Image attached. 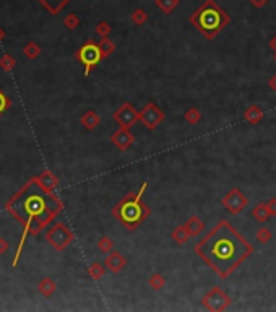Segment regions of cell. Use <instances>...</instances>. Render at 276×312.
<instances>
[{
    "mask_svg": "<svg viewBox=\"0 0 276 312\" xmlns=\"http://www.w3.org/2000/svg\"><path fill=\"white\" fill-rule=\"evenodd\" d=\"M193 249L221 280L229 278L254 252V246L227 219L218 221Z\"/></svg>",
    "mask_w": 276,
    "mask_h": 312,
    "instance_id": "6da1fadb",
    "label": "cell"
},
{
    "mask_svg": "<svg viewBox=\"0 0 276 312\" xmlns=\"http://www.w3.org/2000/svg\"><path fill=\"white\" fill-rule=\"evenodd\" d=\"M190 24L197 28L206 39H215L227 24L231 18L224 8H221L215 0H205L198 10L190 15Z\"/></svg>",
    "mask_w": 276,
    "mask_h": 312,
    "instance_id": "7a4b0ae2",
    "label": "cell"
},
{
    "mask_svg": "<svg viewBox=\"0 0 276 312\" xmlns=\"http://www.w3.org/2000/svg\"><path fill=\"white\" fill-rule=\"evenodd\" d=\"M147 189H148V182H143L137 194H129L127 197L120 200L112 210L114 216L120 219L124 226L130 229V231L137 229L140 224L149 216V213H151V210L145 203H142V197Z\"/></svg>",
    "mask_w": 276,
    "mask_h": 312,
    "instance_id": "3957f363",
    "label": "cell"
},
{
    "mask_svg": "<svg viewBox=\"0 0 276 312\" xmlns=\"http://www.w3.org/2000/svg\"><path fill=\"white\" fill-rule=\"evenodd\" d=\"M231 304H232V299L221 290L220 286L211 288L202 299V306L211 312H222Z\"/></svg>",
    "mask_w": 276,
    "mask_h": 312,
    "instance_id": "277c9868",
    "label": "cell"
},
{
    "mask_svg": "<svg viewBox=\"0 0 276 312\" xmlns=\"http://www.w3.org/2000/svg\"><path fill=\"white\" fill-rule=\"evenodd\" d=\"M164 119H166V116H164L163 109H159L151 101L140 111V122H142L148 130H156L158 125L163 124Z\"/></svg>",
    "mask_w": 276,
    "mask_h": 312,
    "instance_id": "5b68a950",
    "label": "cell"
},
{
    "mask_svg": "<svg viewBox=\"0 0 276 312\" xmlns=\"http://www.w3.org/2000/svg\"><path fill=\"white\" fill-rule=\"evenodd\" d=\"M222 207H224L227 212L232 214H239L242 210H244L247 205H249V198L242 194L240 189H231L224 197L221 200Z\"/></svg>",
    "mask_w": 276,
    "mask_h": 312,
    "instance_id": "8992f818",
    "label": "cell"
},
{
    "mask_svg": "<svg viewBox=\"0 0 276 312\" xmlns=\"http://www.w3.org/2000/svg\"><path fill=\"white\" fill-rule=\"evenodd\" d=\"M114 120L117 122L119 127L132 129L137 122H140V112L135 109L130 102H124V104L114 112Z\"/></svg>",
    "mask_w": 276,
    "mask_h": 312,
    "instance_id": "52a82bcc",
    "label": "cell"
},
{
    "mask_svg": "<svg viewBox=\"0 0 276 312\" xmlns=\"http://www.w3.org/2000/svg\"><path fill=\"white\" fill-rule=\"evenodd\" d=\"M76 57H78V60H81L86 65V75H88V73L91 72V68H93L101 58H103L101 51H99V46L98 44H94L93 41L86 42L85 46L78 51Z\"/></svg>",
    "mask_w": 276,
    "mask_h": 312,
    "instance_id": "ba28073f",
    "label": "cell"
},
{
    "mask_svg": "<svg viewBox=\"0 0 276 312\" xmlns=\"http://www.w3.org/2000/svg\"><path fill=\"white\" fill-rule=\"evenodd\" d=\"M110 141H112V145L119 151H127L135 143V136L127 127H119L112 134V136H110Z\"/></svg>",
    "mask_w": 276,
    "mask_h": 312,
    "instance_id": "9c48e42d",
    "label": "cell"
},
{
    "mask_svg": "<svg viewBox=\"0 0 276 312\" xmlns=\"http://www.w3.org/2000/svg\"><path fill=\"white\" fill-rule=\"evenodd\" d=\"M49 239H51V242L54 244L57 249H59V251H62V249H64L67 244L72 241V234H70V231L65 226L59 224V226H55L51 231Z\"/></svg>",
    "mask_w": 276,
    "mask_h": 312,
    "instance_id": "30bf717a",
    "label": "cell"
},
{
    "mask_svg": "<svg viewBox=\"0 0 276 312\" xmlns=\"http://www.w3.org/2000/svg\"><path fill=\"white\" fill-rule=\"evenodd\" d=\"M125 265H127V258L119 251H110L109 255L106 257V267L112 273H119L120 270H124Z\"/></svg>",
    "mask_w": 276,
    "mask_h": 312,
    "instance_id": "8fae6325",
    "label": "cell"
},
{
    "mask_svg": "<svg viewBox=\"0 0 276 312\" xmlns=\"http://www.w3.org/2000/svg\"><path fill=\"white\" fill-rule=\"evenodd\" d=\"M184 224H185V228H187L188 234H190V237L200 236V234L205 231V223H203V219L200 216H197V214H192V216L188 218Z\"/></svg>",
    "mask_w": 276,
    "mask_h": 312,
    "instance_id": "7c38bea8",
    "label": "cell"
},
{
    "mask_svg": "<svg viewBox=\"0 0 276 312\" xmlns=\"http://www.w3.org/2000/svg\"><path fill=\"white\" fill-rule=\"evenodd\" d=\"M244 119H245V122H249V124L255 125L263 119V111H261L257 104H254L244 112Z\"/></svg>",
    "mask_w": 276,
    "mask_h": 312,
    "instance_id": "4fadbf2b",
    "label": "cell"
},
{
    "mask_svg": "<svg viewBox=\"0 0 276 312\" xmlns=\"http://www.w3.org/2000/svg\"><path fill=\"white\" fill-rule=\"evenodd\" d=\"M252 214H254V218L258 223H265V221H268V219L271 218V212H270V208H268V205H266V203L255 205V208L252 210Z\"/></svg>",
    "mask_w": 276,
    "mask_h": 312,
    "instance_id": "5bb4252c",
    "label": "cell"
},
{
    "mask_svg": "<svg viewBox=\"0 0 276 312\" xmlns=\"http://www.w3.org/2000/svg\"><path fill=\"white\" fill-rule=\"evenodd\" d=\"M81 122H83V125L88 130H93V129H96V127L99 125L101 117H99V114L96 111H88L83 117H81Z\"/></svg>",
    "mask_w": 276,
    "mask_h": 312,
    "instance_id": "9a60e30c",
    "label": "cell"
},
{
    "mask_svg": "<svg viewBox=\"0 0 276 312\" xmlns=\"http://www.w3.org/2000/svg\"><path fill=\"white\" fill-rule=\"evenodd\" d=\"M171 237L177 244H181V246H182V244H185L188 239H190V234H188L185 224H179V226L174 228V231L171 233Z\"/></svg>",
    "mask_w": 276,
    "mask_h": 312,
    "instance_id": "2e32d148",
    "label": "cell"
},
{
    "mask_svg": "<svg viewBox=\"0 0 276 312\" xmlns=\"http://www.w3.org/2000/svg\"><path fill=\"white\" fill-rule=\"evenodd\" d=\"M39 2L42 3V7H46L52 15H55V13H59L70 0H39Z\"/></svg>",
    "mask_w": 276,
    "mask_h": 312,
    "instance_id": "e0dca14e",
    "label": "cell"
},
{
    "mask_svg": "<svg viewBox=\"0 0 276 312\" xmlns=\"http://www.w3.org/2000/svg\"><path fill=\"white\" fill-rule=\"evenodd\" d=\"M98 46H99V51H101V56H103V58L109 57L110 54L115 51V44H114L112 39H109V36L108 38H101Z\"/></svg>",
    "mask_w": 276,
    "mask_h": 312,
    "instance_id": "ac0fdd59",
    "label": "cell"
},
{
    "mask_svg": "<svg viewBox=\"0 0 276 312\" xmlns=\"http://www.w3.org/2000/svg\"><path fill=\"white\" fill-rule=\"evenodd\" d=\"M184 119H185L187 124L190 125H197L198 122L202 120V112L197 109V107H188V109L184 112Z\"/></svg>",
    "mask_w": 276,
    "mask_h": 312,
    "instance_id": "d6986e66",
    "label": "cell"
},
{
    "mask_svg": "<svg viewBox=\"0 0 276 312\" xmlns=\"http://www.w3.org/2000/svg\"><path fill=\"white\" fill-rule=\"evenodd\" d=\"M148 285L154 291H161V290L166 288V280H164V276L159 275V273H153V275L149 276V280H148Z\"/></svg>",
    "mask_w": 276,
    "mask_h": 312,
    "instance_id": "ffe728a7",
    "label": "cell"
},
{
    "mask_svg": "<svg viewBox=\"0 0 276 312\" xmlns=\"http://www.w3.org/2000/svg\"><path fill=\"white\" fill-rule=\"evenodd\" d=\"M130 21L133 24H137V26H142V24L148 21V15L143 8H135L132 15H130Z\"/></svg>",
    "mask_w": 276,
    "mask_h": 312,
    "instance_id": "44dd1931",
    "label": "cell"
},
{
    "mask_svg": "<svg viewBox=\"0 0 276 312\" xmlns=\"http://www.w3.org/2000/svg\"><path fill=\"white\" fill-rule=\"evenodd\" d=\"M154 3H156V7L159 10H163L164 13H171L172 10L177 8L179 0H154Z\"/></svg>",
    "mask_w": 276,
    "mask_h": 312,
    "instance_id": "7402d4cb",
    "label": "cell"
},
{
    "mask_svg": "<svg viewBox=\"0 0 276 312\" xmlns=\"http://www.w3.org/2000/svg\"><path fill=\"white\" fill-rule=\"evenodd\" d=\"M88 273H90V276L93 278V280L98 281V280H101V278L104 276L106 270H104V267L101 265V263H93V265L88 268Z\"/></svg>",
    "mask_w": 276,
    "mask_h": 312,
    "instance_id": "603a6c76",
    "label": "cell"
},
{
    "mask_svg": "<svg viewBox=\"0 0 276 312\" xmlns=\"http://www.w3.org/2000/svg\"><path fill=\"white\" fill-rule=\"evenodd\" d=\"M271 239H273V233L270 231L268 228L261 226L258 231H257V241L261 242V244H268Z\"/></svg>",
    "mask_w": 276,
    "mask_h": 312,
    "instance_id": "cb8c5ba5",
    "label": "cell"
},
{
    "mask_svg": "<svg viewBox=\"0 0 276 312\" xmlns=\"http://www.w3.org/2000/svg\"><path fill=\"white\" fill-rule=\"evenodd\" d=\"M98 249L103 254H109L110 251H114V242H112V239L108 237V236H103L99 239V242H98Z\"/></svg>",
    "mask_w": 276,
    "mask_h": 312,
    "instance_id": "d4e9b609",
    "label": "cell"
},
{
    "mask_svg": "<svg viewBox=\"0 0 276 312\" xmlns=\"http://www.w3.org/2000/svg\"><path fill=\"white\" fill-rule=\"evenodd\" d=\"M110 31H112V28H110V24L106 21H101L98 26H96V33H98L101 38H108Z\"/></svg>",
    "mask_w": 276,
    "mask_h": 312,
    "instance_id": "484cf974",
    "label": "cell"
},
{
    "mask_svg": "<svg viewBox=\"0 0 276 312\" xmlns=\"http://www.w3.org/2000/svg\"><path fill=\"white\" fill-rule=\"evenodd\" d=\"M64 23H65V26L69 28V29H75V28L80 24V18L76 17L75 13H70L69 17L65 18V21H64Z\"/></svg>",
    "mask_w": 276,
    "mask_h": 312,
    "instance_id": "4316f807",
    "label": "cell"
},
{
    "mask_svg": "<svg viewBox=\"0 0 276 312\" xmlns=\"http://www.w3.org/2000/svg\"><path fill=\"white\" fill-rule=\"evenodd\" d=\"M266 205H268V208L271 212V216H276V197H271L268 202H266Z\"/></svg>",
    "mask_w": 276,
    "mask_h": 312,
    "instance_id": "83f0119b",
    "label": "cell"
},
{
    "mask_svg": "<svg viewBox=\"0 0 276 312\" xmlns=\"http://www.w3.org/2000/svg\"><path fill=\"white\" fill-rule=\"evenodd\" d=\"M250 2L254 3L257 8H261V7H263V5H266V3H268L270 0H250Z\"/></svg>",
    "mask_w": 276,
    "mask_h": 312,
    "instance_id": "f1b7e54d",
    "label": "cell"
},
{
    "mask_svg": "<svg viewBox=\"0 0 276 312\" xmlns=\"http://www.w3.org/2000/svg\"><path fill=\"white\" fill-rule=\"evenodd\" d=\"M268 86H270L273 91H276V75H273V77H271L270 80H268Z\"/></svg>",
    "mask_w": 276,
    "mask_h": 312,
    "instance_id": "f546056e",
    "label": "cell"
},
{
    "mask_svg": "<svg viewBox=\"0 0 276 312\" xmlns=\"http://www.w3.org/2000/svg\"><path fill=\"white\" fill-rule=\"evenodd\" d=\"M268 46H270V49H271V51H276V36H273V38H271L270 39V41H268Z\"/></svg>",
    "mask_w": 276,
    "mask_h": 312,
    "instance_id": "4dcf8cb0",
    "label": "cell"
},
{
    "mask_svg": "<svg viewBox=\"0 0 276 312\" xmlns=\"http://www.w3.org/2000/svg\"><path fill=\"white\" fill-rule=\"evenodd\" d=\"M273 58H275V62H276V51H275V54H273Z\"/></svg>",
    "mask_w": 276,
    "mask_h": 312,
    "instance_id": "1f68e13d",
    "label": "cell"
}]
</instances>
